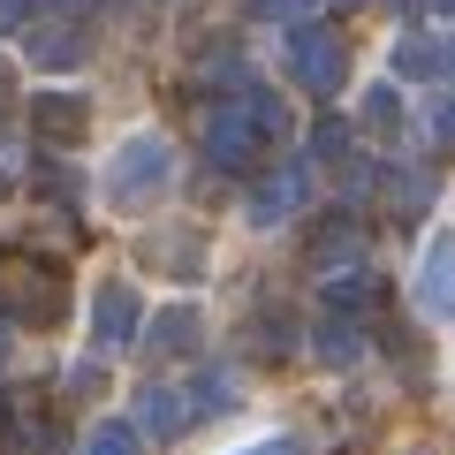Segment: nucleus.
Returning <instances> with one entry per match:
<instances>
[{
	"mask_svg": "<svg viewBox=\"0 0 455 455\" xmlns=\"http://www.w3.org/2000/svg\"><path fill=\"white\" fill-rule=\"evenodd\" d=\"M341 152H349V122H334V114H326L319 130H311V167H319V160H341Z\"/></svg>",
	"mask_w": 455,
	"mask_h": 455,
	"instance_id": "4be33fe9",
	"label": "nucleus"
},
{
	"mask_svg": "<svg viewBox=\"0 0 455 455\" xmlns=\"http://www.w3.org/2000/svg\"><path fill=\"white\" fill-rule=\"evenodd\" d=\"M68 387H76V395H99V387H107V372H99V364H76V372H68Z\"/></svg>",
	"mask_w": 455,
	"mask_h": 455,
	"instance_id": "393cba45",
	"label": "nucleus"
},
{
	"mask_svg": "<svg viewBox=\"0 0 455 455\" xmlns=\"http://www.w3.org/2000/svg\"><path fill=\"white\" fill-rule=\"evenodd\" d=\"M364 130L372 137L403 130V92H395V84H372V92H364Z\"/></svg>",
	"mask_w": 455,
	"mask_h": 455,
	"instance_id": "aec40b11",
	"label": "nucleus"
},
{
	"mask_svg": "<svg viewBox=\"0 0 455 455\" xmlns=\"http://www.w3.org/2000/svg\"><path fill=\"white\" fill-rule=\"evenodd\" d=\"M31 130H38V145H84L92 137V107L76 92H46V99H31Z\"/></svg>",
	"mask_w": 455,
	"mask_h": 455,
	"instance_id": "1a4fd4ad",
	"label": "nucleus"
},
{
	"mask_svg": "<svg viewBox=\"0 0 455 455\" xmlns=\"http://www.w3.org/2000/svg\"><path fill=\"white\" fill-rule=\"evenodd\" d=\"M418 304L433 319H455V228H440L418 259Z\"/></svg>",
	"mask_w": 455,
	"mask_h": 455,
	"instance_id": "0eeeda50",
	"label": "nucleus"
},
{
	"mask_svg": "<svg viewBox=\"0 0 455 455\" xmlns=\"http://www.w3.org/2000/svg\"><path fill=\"white\" fill-rule=\"evenodd\" d=\"M137 334L152 341V357H197V341H205V311H197V304H160Z\"/></svg>",
	"mask_w": 455,
	"mask_h": 455,
	"instance_id": "6e6552de",
	"label": "nucleus"
},
{
	"mask_svg": "<svg viewBox=\"0 0 455 455\" xmlns=\"http://www.w3.org/2000/svg\"><path fill=\"white\" fill-rule=\"evenodd\" d=\"M259 152H266V145H259V130L243 122V107H235V99H220V107L205 114V160L228 167V175H243Z\"/></svg>",
	"mask_w": 455,
	"mask_h": 455,
	"instance_id": "20e7f679",
	"label": "nucleus"
},
{
	"mask_svg": "<svg viewBox=\"0 0 455 455\" xmlns=\"http://www.w3.org/2000/svg\"><path fill=\"white\" fill-rule=\"evenodd\" d=\"M8 167H16V160H8V152H0V190H8V182H16V175H8Z\"/></svg>",
	"mask_w": 455,
	"mask_h": 455,
	"instance_id": "c85d7f7f",
	"label": "nucleus"
},
{
	"mask_svg": "<svg viewBox=\"0 0 455 455\" xmlns=\"http://www.w3.org/2000/svg\"><path fill=\"white\" fill-rule=\"evenodd\" d=\"M440 8H448V16H455V0H440Z\"/></svg>",
	"mask_w": 455,
	"mask_h": 455,
	"instance_id": "2f4dec72",
	"label": "nucleus"
},
{
	"mask_svg": "<svg viewBox=\"0 0 455 455\" xmlns=\"http://www.w3.org/2000/svg\"><path fill=\"white\" fill-rule=\"evenodd\" d=\"M311 357H319L326 372H349V364L364 357V326H357V319H341V311H326V319L311 326Z\"/></svg>",
	"mask_w": 455,
	"mask_h": 455,
	"instance_id": "9b49d317",
	"label": "nucleus"
},
{
	"mask_svg": "<svg viewBox=\"0 0 455 455\" xmlns=\"http://www.w3.org/2000/svg\"><path fill=\"white\" fill-rule=\"evenodd\" d=\"M0 357H8V319H0Z\"/></svg>",
	"mask_w": 455,
	"mask_h": 455,
	"instance_id": "7c9ffc66",
	"label": "nucleus"
},
{
	"mask_svg": "<svg viewBox=\"0 0 455 455\" xmlns=\"http://www.w3.org/2000/svg\"><path fill=\"white\" fill-rule=\"evenodd\" d=\"M182 425H190V403H182L175 387L137 395V440H182Z\"/></svg>",
	"mask_w": 455,
	"mask_h": 455,
	"instance_id": "ddd939ff",
	"label": "nucleus"
},
{
	"mask_svg": "<svg viewBox=\"0 0 455 455\" xmlns=\"http://www.w3.org/2000/svg\"><path fill=\"white\" fill-rule=\"evenodd\" d=\"M84 455H145V440H137V425H122V418H99L92 433H84Z\"/></svg>",
	"mask_w": 455,
	"mask_h": 455,
	"instance_id": "6ab92c4d",
	"label": "nucleus"
},
{
	"mask_svg": "<svg viewBox=\"0 0 455 455\" xmlns=\"http://www.w3.org/2000/svg\"><path fill=\"white\" fill-rule=\"evenodd\" d=\"M387 205L403 212V220H418V212L433 205V167H395V182H387Z\"/></svg>",
	"mask_w": 455,
	"mask_h": 455,
	"instance_id": "f3484780",
	"label": "nucleus"
},
{
	"mask_svg": "<svg viewBox=\"0 0 455 455\" xmlns=\"http://www.w3.org/2000/svg\"><path fill=\"white\" fill-rule=\"evenodd\" d=\"M304 197H311V160H281L251 190V228H281L289 212H304Z\"/></svg>",
	"mask_w": 455,
	"mask_h": 455,
	"instance_id": "423d86ee",
	"label": "nucleus"
},
{
	"mask_svg": "<svg viewBox=\"0 0 455 455\" xmlns=\"http://www.w3.org/2000/svg\"><path fill=\"white\" fill-rule=\"evenodd\" d=\"M182 403H190V418H228L235 410V372H197Z\"/></svg>",
	"mask_w": 455,
	"mask_h": 455,
	"instance_id": "2eb2a0df",
	"label": "nucleus"
},
{
	"mask_svg": "<svg viewBox=\"0 0 455 455\" xmlns=\"http://www.w3.org/2000/svg\"><path fill=\"white\" fill-rule=\"evenodd\" d=\"M289 76L304 84V92L334 99L341 76H349V53H341V38H326V31H296V38H289Z\"/></svg>",
	"mask_w": 455,
	"mask_h": 455,
	"instance_id": "7ed1b4c3",
	"label": "nucleus"
},
{
	"mask_svg": "<svg viewBox=\"0 0 455 455\" xmlns=\"http://www.w3.org/2000/svg\"><path fill=\"white\" fill-rule=\"evenodd\" d=\"M433 130H440V137H448V145H455V92L440 99V114H433Z\"/></svg>",
	"mask_w": 455,
	"mask_h": 455,
	"instance_id": "bb28decb",
	"label": "nucleus"
},
{
	"mask_svg": "<svg viewBox=\"0 0 455 455\" xmlns=\"http://www.w3.org/2000/svg\"><path fill=\"white\" fill-rule=\"evenodd\" d=\"M433 61H440V76H455V38H448V46H433Z\"/></svg>",
	"mask_w": 455,
	"mask_h": 455,
	"instance_id": "cd10ccee",
	"label": "nucleus"
},
{
	"mask_svg": "<svg viewBox=\"0 0 455 455\" xmlns=\"http://www.w3.org/2000/svg\"><path fill=\"white\" fill-rule=\"evenodd\" d=\"M23 31H31V68H84V23H68V16H46V23H23Z\"/></svg>",
	"mask_w": 455,
	"mask_h": 455,
	"instance_id": "9d476101",
	"label": "nucleus"
},
{
	"mask_svg": "<svg viewBox=\"0 0 455 455\" xmlns=\"http://www.w3.org/2000/svg\"><path fill=\"white\" fill-rule=\"evenodd\" d=\"M251 8H259V16H311L319 0H251Z\"/></svg>",
	"mask_w": 455,
	"mask_h": 455,
	"instance_id": "5701e85b",
	"label": "nucleus"
},
{
	"mask_svg": "<svg viewBox=\"0 0 455 455\" xmlns=\"http://www.w3.org/2000/svg\"><path fill=\"white\" fill-rule=\"evenodd\" d=\"M137 326H145V304H137V289H130V281H99V296H92V349H99V357L130 349Z\"/></svg>",
	"mask_w": 455,
	"mask_h": 455,
	"instance_id": "f03ea898",
	"label": "nucleus"
},
{
	"mask_svg": "<svg viewBox=\"0 0 455 455\" xmlns=\"http://www.w3.org/2000/svg\"><path fill=\"white\" fill-rule=\"evenodd\" d=\"M31 8H38V0H0V31H23V23H31Z\"/></svg>",
	"mask_w": 455,
	"mask_h": 455,
	"instance_id": "b1692460",
	"label": "nucleus"
},
{
	"mask_svg": "<svg viewBox=\"0 0 455 455\" xmlns=\"http://www.w3.org/2000/svg\"><path fill=\"white\" fill-rule=\"evenodd\" d=\"M357 243H364V235L349 220H326L319 235H311V266H319V274H326V266H349V259H357Z\"/></svg>",
	"mask_w": 455,
	"mask_h": 455,
	"instance_id": "a211bd4d",
	"label": "nucleus"
},
{
	"mask_svg": "<svg viewBox=\"0 0 455 455\" xmlns=\"http://www.w3.org/2000/svg\"><path fill=\"white\" fill-rule=\"evenodd\" d=\"M395 76H440L433 46H425V38H395Z\"/></svg>",
	"mask_w": 455,
	"mask_h": 455,
	"instance_id": "412c9836",
	"label": "nucleus"
},
{
	"mask_svg": "<svg viewBox=\"0 0 455 455\" xmlns=\"http://www.w3.org/2000/svg\"><path fill=\"white\" fill-rule=\"evenodd\" d=\"M235 455H304V448H296V440L281 433V440H259V448H235Z\"/></svg>",
	"mask_w": 455,
	"mask_h": 455,
	"instance_id": "a878e982",
	"label": "nucleus"
},
{
	"mask_svg": "<svg viewBox=\"0 0 455 455\" xmlns=\"http://www.w3.org/2000/svg\"><path fill=\"white\" fill-rule=\"evenodd\" d=\"M16 311L31 326H53L68 311V296H61V274H53V266H23L16 274Z\"/></svg>",
	"mask_w": 455,
	"mask_h": 455,
	"instance_id": "f8f14e48",
	"label": "nucleus"
},
{
	"mask_svg": "<svg viewBox=\"0 0 455 455\" xmlns=\"http://www.w3.org/2000/svg\"><path fill=\"white\" fill-rule=\"evenodd\" d=\"M235 107H243V122L259 130V145H274V137H289V107H281L274 92H259V84H243V92H235Z\"/></svg>",
	"mask_w": 455,
	"mask_h": 455,
	"instance_id": "4468645a",
	"label": "nucleus"
},
{
	"mask_svg": "<svg viewBox=\"0 0 455 455\" xmlns=\"http://www.w3.org/2000/svg\"><path fill=\"white\" fill-rule=\"evenodd\" d=\"M167 190H175V145L152 137V130H137L130 145L107 160V175H99V197H107L114 212H130V220H137V212H152Z\"/></svg>",
	"mask_w": 455,
	"mask_h": 455,
	"instance_id": "f257e3e1",
	"label": "nucleus"
},
{
	"mask_svg": "<svg viewBox=\"0 0 455 455\" xmlns=\"http://www.w3.org/2000/svg\"><path fill=\"white\" fill-rule=\"evenodd\" d=\"M0 114H8V68H0Z\"/></svg>",
	"mask_w": 455,
	"mask_h": 455,
	"instance_id": "c756f323",
	"label": "nucleus"
},
{
	"mask_svg": "<svg viewBox=\"0 0 455 455\" xmlns=\"http://www.w3.org/2000/svg\"><path fill=\"white\" fill-rule=\"evenodd\" d=\"M379 289H387V281H372V274H341L334 289H326V311H341V319H364V311L379 304Z\"/></svg>",
	"mask_w": 455,
	"mask_h": 455,
	"instance_id": "dca6fc26",
	"label": "nucleus"
},
{
	"mask_svg": "<svg viewBox=\"0 0 455 455\" xmlns=\"http://www.w3.org/2000/svg\"><path fill=\"white\" fill-rule=\"evenodd\" d=\"M137 259L167 281H197L205 274V228H152L145 243H137Z\"/></svg>",
	"mask_w": 455,
	"mask_h": 455,
	"instance_id": "39448f33",
	"label": "nucleus"
}]
</instances>
